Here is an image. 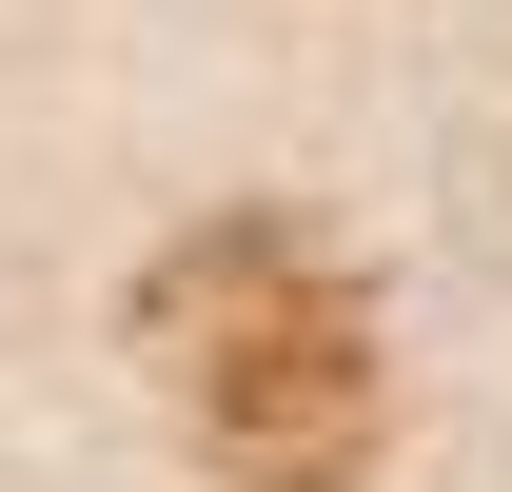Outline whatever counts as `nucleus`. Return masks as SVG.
Listing matches in <instances>:
<instances>
[{
	"label": "nucleus",
	"instance_id": "obj_1",
	"mask_svg": "<svg viewBox=\"0 0 512 492\" xmlns=\"http://www.w3.org/2000/svg\"><path fill=\"white\" fill-rule=\"evenodd\" d=\"M138 335H158V394L237 492H355L394 433V355L355 256H316L296 217H197L158 276H138Z\"/></svg>",
	"mask_w": 512,
	"mask_h": 492
}]
</instances>
